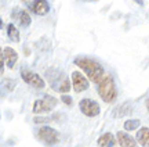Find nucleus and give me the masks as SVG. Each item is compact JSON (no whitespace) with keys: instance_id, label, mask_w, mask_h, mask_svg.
<instances>
[{"instance_id":"1","label":"nucleus","mask_w":149,"mask_h":147,"mask_svg":"<svg viewBox=\"0 0 149 147\" xmlns=\"http://www.w3.org/2000/svg\"><path fill=\"white\" fill-rule=\"evenodd\" d=\"M73 63L79 68H81L86 72V75L88 76V79L94 83H98L102 79V76L105 75V71H104L101 64L88 58V57H76Z\"/></svg>"},{"instance_id":"2","label":"nucleus","mask_w":149,"mask_h":147,"mask_svg":"<svg viewBox=\"0 0 149 147\" xmlns=\"http://www.w3.org/2000/svg\"><path fill=\"white\" fill-rule=\"evenodd\" d=\"M46 78H47L51 89H54L55 92L66 93L70 90V81L65 75V72L59 71V70H47Z\"/></svg>"},{"instance_id":"3","label":"nucleus","mask_w":149,"mask_h":147,"mask_svg":"<svg viewBox=\"0 0 149 147\" xmlns=\"http://www.w3.org/2000/svg\"><path fill=\"white\" fill-rule=\"evenodd\" d=\"M98 94L105 103H113L117 97V89L111 75H104L98 82Z\"/></svg>"},{"instance_id":"4","label":"nucleus","mask_w":149,"mask_h":147,"mask_svg":"<svg viewBox=\"0 0 149 147\" xmlns=\"http://www.w3.org/2000/svg\"><path fill=\"white\" fill-rule=\"evenodd\" d=\"M36 136L39 140H42L47 146H53L61 140V133L54 128L50 126H40L36 129Z\"/></svg>"},{"instance_id":"5","label":"nucleus","mask_w":149,"mask_h":147,"mask_svg":"<svg viewBox=\"0 0 149 147\" xmlns=\"http://www.w3.org/2000/svg\"><path fill=\"white\" fill-rule=\"evenodd\" d=\"M55 106H57V98L53 97V96H50V94H46L43 98L35 101V104H33V113H35V114L50 113Z\"/></svg>"},{"instance_id":"6","label":"nucleus","mask_w":149,"mask_h":147,"mask_svg":"<svg viewBox=\"0 0 149 147\" xmlns=\"http://www.w3.org/2000/svg\"><path fill=\"white\" fill-rule=\"evenodd\" d=\"M21 76H22V79L26 82L28 85L36 87V89H43L44 85H46L44 79H43L39 74H35V72H32V71H28V70H25V68H22Z\"/></svg>"},{"instance_id":"7","label":"nucleus","mask_w":149,"mask_h":147,"mask_svg":"<svg viewBox=\"0 0 149 147\" xmlns=\"http://www.w3.org/2000/svg\"><path fill=\"white\" fill-rule=\"evenodd\" d=\"M79 107H80V111L86 115V117H97L100 114V106L97 101L91 100V98H83L81 101L79 103Z\"/></svg>"},{"instance_id":"8","label":"nucleus","mask_w":149,"mask_h":147,"mask_svg":"<svg viewBox=\"0 0 149 147\" xmlns=\"http://www.w3.org/2000/svg\"><path fill=\"white\" fill-rule=\"evenodd\" d=\"M72 86H73L74 92L80 93L88 89V81L81 72L73 71V74H72Z\"/></svg>"},{"instance_id":"9","label":"nucleus","mask_w":149,"mask_h":147,"mask_svg":"<svg viewBox=\"0 0 149 147\" xmlns=\"http://www.w3.org/2000/svg\"><path fill=\"white\" fill-rule=\"evenodd\" d=\"M11 17H13L14 21H17L21 27H24V28L29 27L31 22H32V18H31V15H29V13H28L26 10H24V8H18V7H15V8L13 10V13H11Z\"/></svg>"},{"instance_id":"10","label":"nucleus","mask_w":149,"mask_h":147,"mask_svg":"<svg viewBox=\"0 0 149 147\" xmlns=\"http://www.w3.org/2000/svg\"><path fill=\"white\" fill-rule=\"evenodd\" d=\"M29 8L36 15H46L50 11V4L47 0H33L29 3Z\"/></svg>"},{"instance_id":"11","label":"nucleus","mask_w":149,"mask_h":147,"mask_svg":"<svg viewBox=\"0 0 149 147\" xmlns=\"http://www.w3.org/2000/svg\"><path fill=\"white\" fill-rule=\"evenodd\" d=\"M3 51V58H4V64H7L8 68H13L18 61V53L13 47H4L1 50Z\"/></svg>"},{"instance_id":"12","label":"nucleus","mask_w":149,"mask_h":147,"mask_svg":"<svg viewBox=\"0 0 149 147\" xmlns=\"http://www.w3.org/2000/svg\"><path fill=\"white\" fill-rule=\"evenodd\" d=\"M117 142L122 147H137V142L133 136H130L126 132H117Z\"/></svg>"},{"instance_id":"13","label":"nucleus","mask_w":149,"mask_h":147,"mask_svg":"<svg viewBox=\"0 0 149 147\" xmlns=\"http://www.w3.org/2000/svg\"><path fill=\"white\" fill-rule=\"evenodd\" d=\"M116 143V137L112 133H104L100 139H98V146L100 147H113Z\"/></svg>"},{"instance_id":"14","label":"nucleus","mask_w":149,"mask_h":147,"mask_svg":"<svg viewBox=\"0 0 149 147\" xmlns=\"http://www.w3.org/2000/svg\"><path fill=\"white\" fill-rule=\"evenodd\" d=\"M131 111H133L131 104H130V103H123V104H120V106H119L115 111H113V115L120 118V117H126V115L131 114Z\"/></svg>"},{"instance_id":"15","label":"nucleus","mask_w":149,"mask_h":147,"mask_svg":"<svg viewBox=\"0 0 149 147\" xmlns=\"http://www.w3.org/2000/svg\"><path fill=\"white\" fill-rule=\"evenodd\" d=\"M137 140L142 147H148V142H149V129L145 126V128H141L138 132H137Z\"/></svg>"},{"instance_id":"16","label":"nucleus","mask_w":149,"mask_h":147,"mask_svg":"<svg viewBox=\"0 0 149 147\" xmlns=\"http://www.w3.org/2000/svg\"><path fill=\"white\" fill-rule=\"evenodd\" d=\"M15 87V81L14 79H4L0 85V96H4L6 93L13 92V89Z\"/></svg>"},{"instance_id":"17","label":"nucleus","mask_w":149,"mask_h":147,"mask_svg":"<svg viewBox=\"0 0 149 147\" xmlns=\"http://www.w3.org/2000/svg\"><path fill=\"white\" fill-rule=\"evenodd\" d=\"M7 35L13 42H19V32L14 24H8L7 25Z\"/></svg>"},{"instance_id":"18","label":"nucleus","mask_w":149,"mask_h":147,"mask_svg":"<svg viewBox=\"0 0 149 147\" xmlns=\"http://www.w3.org/2000/svg\"><path fill=\"white\" fill-rule=\"evenodd\" d=\"M139 125H141V121L139 120H128L124 122V128H126L127 131H134V129H137Z\"/></svg>"},{"instance_id":"19","label":"nucleus","mask_w":149,"mask_h":147,"mask_svg":"<svg viewBox=\"0 0 149 147\" xmlns=\"http://www.w3.org/2000/svg\"><path fill=\"white\" fill-rule=\"evenodd\" d=\"M55 118H50V117H35L33 118V122L35 124H40V125H44V124H50L51 121H54Z\"/></svg>"},{"instance_id":"20","label":"nucleus","mask_w":149,"mask_h":147,"mask_svg":"<svg viewBox=\"0 0 149 147\" xmlns=\"http://www.w3.org/2000/svg\"><path fill=\"white\" fill-rule=\"evenodd\" d=\"M61 100H62V101H64L66 106H72V104H73V100H72V97H70V96H68V94H62Z\"/></svg>"},{"instance_id":"21","label":"nucleus","mask_w":149,"mask_h":147,"mask_svg":"<svg viewBox=\"0 0 149 147\" xmlns=\"http://www.w3.org/2000/svg\"><path fill=\"white\" fill-rule=\"evenodd\" d=\"M4 71V58H3V51L0 49V75Z\"/></svg>"},{"instance_id":"22","label":"nucleus","mask_w":149,"mask_h":147,"mask_svg":"<svg viewBox=\"0 0 149 147\" xmlns=\"http://www.w3.org/2000/svg\"><path fill=\"white\" fill-rule=\"evenodd\" d=\"M137 4H139V6H144V0H134Z\"/></svg>"},{"instance_id":"23","label":"nucleus","mask_w":149,"mask_h":147,"mask_svg":"<svg viewBox=\"0 0 149 147\" xmlns=\"http://www.w3.org/2000/svg\"><path fill=\"white\" fill-rule=\"evenodd\" d=\"M22 1H24V3H26V4H29V3H31V1H33V0H22Z\"/></svg>"},{"instance_id":"24","label":"nucleus","mask_w":149,"mask_h":147,"mask_svg":"<svg viewBox=\"0 0 149 147\" xmlns=\"http://www.w3.org/2000/svg\"><path fill=\"white\" fill-rule=\"evenodd\" d=\"M4 25H3V21H1V18H0V28H3Z\"/></svg>"}]
</instances>
